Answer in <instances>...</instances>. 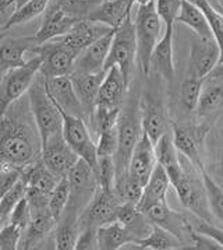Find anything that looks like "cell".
Masks as SVG:
<instances>
[{
    "instance_id": "1",
    "label": "cell",
    "mask_w": 223,
    "mask_h": 250,
    "mask_svg": "<svg viewBox=\"0 0 223 250\" xmlns=\"http://www.w3.org/2000/svg\"><path fill=\"white\" fill-rule=\"evenodd\" d=\"M41 158V136L25 94L0 118V164L24 170Z\"/></svg>"
},
{
    "instance_id": "2",
    "label": "cell",
    "mask_w": 223,
    "mask_h": 250,
    "mask_svg": "<svg viewBox=\"0 0 223 250\" xmlns=\"http://www.w3.org/2000/svg\"><path fill=\"white\" fill-rule=\"evenodd\" d=\"M144 133L142 129L141 104L137 94L131 92L123 104L120 118L117 122V151L114 154L116 182L114 188L122 185L129 176V162L137 143Z\"/></svg>"
},
{
    "instance_id": "3",
    "label": "cell",
    "mask_w": 223,
    "mask_h": 250,
    "mask_svg": "<svg viewBox=\"0 0 223 250\" xmlns=\"http://www.w3.org/2000/svg\"><path fill=\"white\" fill-rule=\"evenodd\" d=\"M134 24L137 37V64L140 70L148 76L151 73L153 49L163 35V22L155 7V0L137 7Z\"/></svg>"
},
{
    "instance_id": "4",
    "label": "cell",
    "mask_w": 223,
    "mask_h": 250,
    "mask_svg": "<svg viewBox=\"0 0 223 250\" xmlns=\"http://www.w3.org/2000/svg\"><path fill=\"white\" fill-rule=\"evenodd\" d=\"M27 95L43 146L52 137L63 133V116L60 109L46 91L45 77L42 76L41 71L32 81Z\"/></svg>"
},
{
    "instance_id": "5",
    "label": "cell",
    "mask_w": 223,
    "mask_h": 250,
    "mask_svg": "<svg viewBox=\"0 0 223 250\" xmlns=\"http://www.w3.org/2000/svg\"><path fill=\"white\" fill-rule=\"evenodd\" d=\"M113 66H117L120 69L126 81L130 84L134 69L137 66V37L131 13H129L124 21L114 30V37L112 41L105 70H109Z\"/></svg>"
},
{
    "instance_id": "6",
    "label": "cell",
    "mask_w": 223,
    "mask_h": 250,
    "mask_svg": "<svg viewBox=\"0 0 223 250\" xmlns=\"http://www.w3.org/2000/svg\"><path fill=\"white\" fill-rule=\"evenodd\" d=\"M41 56L32 53L24 66L11 69L0 76V118L16 101L28 92L32 81L41 71Z\"/></svg>"
},
{
    "instance_id": "7",
    "label": "cell",
    "mask_w": 223,
    "mask_h": 250,
    "mask_svg": "<svg viewBox=\"0 0 223 250\" xmlns=\"http://www.w3.org/2000/svg\"><path fill=\"white\" fill-rule=\"evenodd\" d=\"M32 53L41 56V74L45 79L70 76L74 71V63L78 56L60 38H55L37 45L32 49Z\"/></svg>"
},
{
    "instance_id": "8",
    "label": "cell",
    "mask_w": 223,
    "mask_h": 250,
    "mask_svg": "<svg viewBox=\"0 0 223 250\" xmlns=\"http://www.w3.org/2000/svg\"><path fill=\"white\" fill-rule=\"evenodd\" d=\"M208 133H209V126L206 123H201V125L172 123L173 143L176 148L190 161V164L198 172L204 168L203 154Z\"/></svg>"
},
{
    "instance_id": "9",
    "label": "cell",
    "mask_w": 223,
    "mask_h": 250,
    "mask_svg": "<svg viewBox=\"0 0 223 250\" xmlns=\"http://www.w3.org/2000/svg\"><path fill=\"white\" fill-rule=\"evenodd\" d=\"M172 188L177 193L180 203L186 210L190 211L194 217L203 218L208 222H213L212 212L208 206V199H206L201 172L198 176L195 172L191 173L190 170L184 169L182 179L176 185H173Z\"/></svg>"
},
{
    "instance_id": "10",
    "label": "cell",
    "mask_w": 223,
    "mask_h": 250,
    "mask_svg": "<svg viewBox=\"0 0 223 250\" xmlns=\"http://www.w3.org/2000/svg\"><path fill=\"white\" fill-rule=\"evenodd\" d=\"M67 179L70 183V200L67 208L81 214L98 189L95 169L87 161L80 158L70 169Z\"/></svg>"
},
{
    "instance_id": "11",
    "label": "cell",
    "mask_w": 223,
    "mask_h": 250,
    "mask_svg": "<svg viewBox=\"0 0 223 250\" xmlns=\"http://www.w3.org/2000/svg\"><path fill=\"white\" fill-rule=\"evenodd\" d=\"M61 116H63V137L81 160L87 161L93 169H96L98 165L96 143H93L92 140L88 123L82 118L73 116L64 112H61Z\"/></svg>"
},
{
    "instance_id": "12",
    "label": "cell",
    "mask_w": 223,
    "mask_h": 250,
    "mask_svg": "<svg viewBox=\"0 0 223 250\" xmlns=\"http://www.w3.org/2000/svg\"><path fill=\"white\" fill-rule=\"evenodd\" d=\"M122 201L116 196L114 191L103 190L98 188L92 200L88 203L85 210L80 215L81 228L84 227H93L99 228L105 224L116 221L117 210Z\"/></svg>"
},
{
    "instance_id": "13",
    "label": "cell",
    "mask_w": 223,
    "mask_h": 250,
    "mask_svg": "<svg viewBox=\"0 0 223 250\" xmlns=\"http://www.w3.org/2000/svg\"><path fill=\"white\" fill-rule=\"evenodd\" d=\"M81 19L69 14L56 0H52L46 11L43 13L41 27L35 32V35H32V40L35 41L37 45H41L57 37H63Z\"/></svg>"
},
{
    "instance_id": "14",
    "label": "cell",
    "mask_w": 223,
    "mask_h": 250,
    "mask_svg": "<svg viewBox=\"0 0 223 250\" xmlns=\"http://www.w3.org/2000/svg\"><path fill=\"white\" fill-rule=\"evenodd\" d=\"M78 160L80 157L69 146V143L63 137V133L52 137L42 146V161L60 179L69 175L70 169Z\"/></svg>"
},
{
    "instance_id": "15",
    "label": "cell",
    "mask_w": 223,
    "mask_h": 250,
    "mask_svg": "<svg viewBox=\"0 0 223 250\" xmlns=\"http://www.w3.org/2000/svg\"><path fill=\"white\" fill-rule=\"evenodd\" d=\"M221 59V50L213 38H200L195 35L190 49V76L205 79L212 73Z\"/></svg>"
},
{
    "instance_id": "16",
    "label": "cell",
    "mask_w": 223,
    "mask_h": 250,
    "mask_svg": "<svg viewBox=\"0 0 223 250\" xmlns=\"http://www.w3.org/2000/svg\"><path fill=\"white\" fill-rule=\"evenodd\" d=\"M145 215L152 224L159 225L169 232H172L173 235H176L184 245L191 243V235L194 230L191 220H188L182 212L172 210L167 206V201L152 206L145 212Z\"/></svg>"
},
{
    "instance_id": "17",
    "label": "cell",
    "mask_w": 223,
    "mask_h": 250,
    "mask_svg": "<svg viewBox=\"0 0 223 250\" xmlns=\"http://www.w3.org/2000/svg\"><path fill=\"white\" fill-rule=\"evenodd\" d=\"M45 84H46V91L49 97L61 112L85 119L81 102L78 100V95L73 85L70 76L45 79Z\"/></svg>"
},
{
    "instance_id": "18",
    "label": "cell",
    "mask_w": 223,
    "mask_h": 250,
    "mask_svg": "<svg viewBox=\"0 0 223 250\" xmlns=\"http://www.w3.org/2000/svg\"><path fill=\"white\" fill-rule=\"evenodd\" d=\"M156 164L158 161L155 155V144L144 131L129 162V176L145 186L151 178V173L155 169Z\"/></svg>"
},
{
    "instance_id": "19",
    "label": "cell",
    "mask_w": 223,
    "mask_h": 250,
    "mask_svg": "<svg viewBox=\"0 0 223 250\" xmlns=\"http://www.w3.org/2000/svg\"><path fill=\"white\" fill-rule=\"evenodd\" d=\"M129 83L126 81L123 73L117 66H113L106 70L105 79L102 81L101 88L96 98V106L109 108V109H120L127 98Z\"/></svg>"
},
{
    "instance_id": "20",
    "label": "cell",
    "mask_w": 223,
    "mask_h": 250,
    "mask_svg": "<svg viewBox=\"0 0 223 250\" xmlns=\"http://www.w3.org/2000/svg\"><path fill=\"white\" fill-rule=\"evenodd\" d=\"M114 37V30L109 31L99 40H96L90 46L80 52L74 63V71L80 73H102L111 52L112 41Z\"/></svg>"
},
{
    "instance_id": "21",
    "label": "cell",
    "mask_w": 223,
    "mask_h": 250,
    "mask_svg": "<svg viewBox=\"0 0 223 250\" xmlns=\"http://www.w3.org/2000/svg\"><path fill=\"white\" fill-rule=\"evenodd\" d=\"M105 74H106V71H102V73L73 71L70 74L73 85L78 95V100L81 102L87 123L90 122L91 116L95 112V108H96V98H98V92L101 88L102 81L105 79Z\"/></svg>"
},
{
    "instance_id": "22",
    "label": "cell",
    "mask_w": 223,
    "mask_h": 250,
    "mask_svg": "<svg viewBox=\"0 0 223 250\" xmlns=\"http://www.w3.org/2000/svg\"><path fill=\"white\" fill-rule=\"evenodd\" d=\"M57 221L52 215L49 207L31 208V221L28 227L24 229L21 235L20 248L19 249H34L45 238L55 230Z\"/></svg>"
},
{
    "instance_id": "23",
    "label": "cell",
    "mask_w": 223,
    "mask_h": 250,
    "mask_svg": "<svg viewBox=\"0 0 223 250\" xmlns=\"http://www.w3.org/2000/svg\"><path fill=\"white\" fill-rule=\"evenodd\" d=\"M37 46L32 37L9 38L0 41V76L6 71L21 67L27 63V55Z\"/></svg>"
},
{
    "instance_id": "24",
    "label": "cell",
    "mask_w": 223,
    "mask_h": 250,
    "mask_svg": "<svg viewBox=\"0 0 223 250\" xmlns=\"http://www.w3.org/2000/svg\"><path fill=\"white\" fill-rule=\"evenodd\" d=\"M114 30L111 27H106L103 24L95 22L88 19H81L66 35L57 37L60 38L71 50H74L77 55H80L82 49L90 46L96 40H99L109 31Z\"/></svg>"
},
{
    "instance_id": "25",
    "label": "cell",
    "mask_w": 223,
    "mask_h": 250,
    "mask_svg": "<svg viewBox=\"0 0 223 250\" xmlns=\"http://www.w3.org/2000/svg\"><path fill=\"white\" fill-rule=\"evenodd\" d=\"M156 98L145 101V105H142V129L148 134L153 144L172 129V125L167 119L166 109L161 101H155Z\"/></svg>"
},
{
    "instance_id": "26",
    "label": "cell",
    "mask_w": 223,
    "mask_h": 250,
    "mask_svg": "<svg viewBox=\"0 0 223 250\" xmlns=\"http://www.w3.org/2000/svg\"><path fill=\"white\" fill-rule=\"evenodd\" d=\"M179 154L180 152L177 151L174 143H173L172 129H170L155 144V155H156L158 164L169 175L172 186L182 179V176L184 175V168L182 167V161L179 158Z\"/></svg>"
},
{
    "instance_id": "27",
    "label": "cell",
    "mask_w": 223,
    "mask_h": 250,
    "mask_svg": "<svg viewBox=\"0 0 223 250\" xmlns=\"http://www.w3.org/2000/svg\"><path fill=\"white\" fill-rule=\"evenodd\" d=\"M170 186H172V183L169 179V175L159 164H156L155 169L151 173V178L144 186L141 200L137 206L138 210L145 214L155 204L166 203L167 191H169Z\"/></svg>"
},
{
    "instance_id": "28",
    "label": "cell",
    "mask_w": 223,
    "mask_h": 250,
    "mask_svg": "<svg viewBox=\"0 0 223 250\" xmlns=\"http://www.w3.org/2000/svg\"><path fill=\"white\" fill-rule=\"evenodd\" d=\"M174 27H166L158 45L151 56V71L161 76L162 79L172 83L174 77V63H173V32Z\"/></svg>"
},
{
    "instance_id": "29",
    "label": "cell",
    "mask_w": 223,
    "mask_h": 250,
    "mask_svg": "<svg viewBox=\"0 0 223 250\" xmlns=\"http://www.w3.org/2000/svg\"><path fill=\"white\" fill-rule=\"evenodd\" d=\"M134 4L130 0H103L101 4L88 14V20L103 24L111 28H117L129 13H131Z\"/></svg>"
},
{
    "instance_id": "30",
    "label": "cell",
    "mask_w": 223,
    "mask_h": 250,
    "mask_svg": "<svg viewBox=\"0 0 223 250\" xmlns=\"http://www.w3.org/2000/svg\"><path fill=\"white\" fill-rule=\"evenodd\" d=\"M80 212L66 208L55 228V248L59 250H74L80 236Z\"/></svg>"
},
{
    "instance_id": "31",
    "label": "cell",
    "mask_w": 223,
    "mask_h": 250,
    "mask_svg": "<svg viewBox=\"0 0 223 250\" xmlns=\"http://www.w3.org/2000/svg\"><path fill=\"white\" fill-rule=\"evenodd\" d=\"M135 238L122 222L113 221L98 228V249L119 250L126 245H135Z\"/></svg>"
},
{
    "instance_id": "32",
    "label": "cell",
    "mask_w": 223,
    "mask_h": 250,
    "mask_svg": "<svg viewBox=\"0 0 223 250\" xmlns=\"http://www.w3.org/2000/svg\"><path fill=\"white\" fill-rule=\"evenodd\" d=\"M21 178L25 182L27 188L39 190L42 193H46V194H51L53 189L56 188V185L59 183V180H60V178H57L45 165V162L42 161V158L22 170V176Z\"/></svg>"
},
{
    "instance_id": "33",
    "label": "cell",
    "mask_w": 223,
    "mask_h": 250,
    "mask_svg": "<svg viewBox=\"0 0 223 250\" xmlns=\"http://www.w3.org/2000/svg\"><path fill=\"white\" fill-rule=\"evenodd\" d=\"M177 22L187 25L200 38H213L212 30H211V25L208 22L205 13L198 6H195L187 0H183L182 10L179 13Z\"/></svg>"
},
{
    "instance_id": "34",
    "label": "cell",
    "mask_w": 223,
    "mask_h": 250,
    "mask_svg": "<svg viewBox=\"0 0 223 250\" xmlns=\"http://www.w3.org/2000/svg\"><path fill=\"white\" fill-rule=\"evenodd\" d=\"M135 248L144 250H176L183 249L186 246L172 232L152 224V229L149 232V235L140 240L135 245Z\"/></svg>"
},
{
    "instance_id": "35",
    "label": "cell",
    "mask_w": 223,
    "mask_h": 250,
    "mask_svg": "<svg viewBox=\"0 0 223 250\" xmlns=\"http://www.w3.org/2000/svg\"><path fill=\"white\" fill-rule=\"evenodd\" d=\"M223 108V83L208 81L201 92L197 105V115L200 118H209Z\"/></svg>"
},
{
    "instance_id": "36",
    "label": "cell",
    "mask_w": 223,
    "mask_h": 250,
    "mask_svg": "<svg viewBox=\"0 0 223 250\" xmlns=\"http://www.w3.org/2000/svg\"><path fill=\"white\" fill-rule=\"evenodd\" d=\"M52 0H30L27 1L25 4H22L21 7L16 9L13 11L9 20L4 22L3 27H0L1 30L7 31L10 30L11 27H16V25H22V24H27L34 19H37L38 16L43 14L48 6L51 4Z\"/></svg>"
},
{
    "instance_id": "37",
    "label": "cell",
    "mask_w": 223,
    "mask_h": 250,
    "mask_svg": "<svg viewBox=\"0 0 223 250\" xmlns=\"http://www.w3.org/2000/svg\"><path fill=\"white\" fill-rule=\"evenodd\" d=\"M201 172L205 193L208 199V206L212 212L213 220H216L223 228V189L219 186V183L209 175V172L204 167Z\"/></svg>"
},
{
    "instance_id": "38",
    "label": "cell",
    "mask_w": 223,
    "mask_h": 250,
    "mask_svg": "<svg viewBox=\"0 0 223 250\" xmlns=\"http://www.w3.org/2000/svg\"><path fill=\"white\" fill-rule=\"evenodd\" d=\"M120 109H109V108H102V106H96L95 112L90 119V126H91L92 131L96 134V137L106 130H112L117 126V122L120 118Z\"/></svg>"
},
{
    "instance_id": "39",
    "label": "cell",
    "mask_w": 223,
    "mask_h": 250,
    "mask_svg": "<svg viewBox=\"0 0 223 250\" xmlns=\"http://www.w3.org/2000/svg\"><path fill=\"white\" fill-rule=\"evenodd\" d=\"M69 200H70V183L67 176H64L59 180V183L56 185V188L49 196V210L55 217V220H60L69 206Z\"/></svg>"
},
{
    "instance_id": "40",
    "label": "cell",
    "mask_w": 223,
    "mask_h": 250,
    "mask_svg": "<svg viewBox=\"0 0 223 250\" xmlns=\"http://www.w3.org/2000/svg\"><path fill=\"white\" fill-rule=\"evenodd\" d=\"M205 81L188 76L187 79H184L180 85V102H182L183 108L187 110H195L198 101L203 92V85Z\"/></svg>"
},
{
    "instance_id": "41",
    "label": "cell",
    "mask_w": 223,
    "mask_h": 250,
    "mask_svg": "<svg viewBox=\"0 0 223 250\" xmlns=\"http://www.w3.org/2000/svg\"><path fill=\"white\" fill-rule=\"evenodd\" d=\"M96 180L98 188L103 190L114 191V182H116V165L113 157H98L96 165Z\"/></svg>"
},
{
    "instance_id": "42",
    "label": "cell",
    "mask_w": 223,
    "mask_h": 250,
    "mask_svg": "<svg viewBox=\"0 0 223 250\" xmlns=\"http://www.w3.org/2000/svg\"><path fill=\"white\" fill-rule=\"evenodd\" d=\"M25 191H27V185L21 178L10 190L4 193V196L0 199V214L4 220L9 222L11 211L14 210V207L19 204L21 199L25 197Z\"/></svg>"
},
{
    "instance_id": "43",
    "label": "cell",
    "mask_w": 223,
    "mask_h": 250,
    "mask_svg": "<svg viewBox=\"0 0 223 250\" xmlns=\"http://www.w3.org/2000/svg\"><path fill=\"white\" fill-rule=\"evenodd\" d=\"M183 0H155V7L162 20L165 28L174 27L179 13L182 10Z\"/></svg>"
},
{
    "instance_id": "44",
    "label": "cell",
    "mask_w": 223,
    "mask_h": 250,
    "mask_svg": "<svg viewBox=\"0 0 223 250\" xmlns=\"http://www.w3.org/2000/svg\"><path fill=\"white\" fill-rule=\"evenodd\" d=\"M64 10L69 14L78 17V19H87L92 10H95L103 0H56Z\"/></svg>"
},
{
    "instance_id": "45",
    "label": "cell",
    "mask_w": 223,
    "mask_h": 250,
    "mask_svg": "<svg viewBox=\"0 0 223 250\" xmlns=\"http://www.w3.org/2000/svg\"><path fill=\"white\" fill-rule=\"evenodd\" d=\"M204 13L208 19V22L211 25V30H212V37L213 40L216 41L219 50H221V59L219 63H223V13L218 10L212 3L204 9Z\"/></svg>"
},
{
    "instance_id": "46",
    "label": "cell",
    "mask_w": 223,
    "mask_h": 250,
    "mask_svg": "<svg viewBox=\"0 0 223 250\" xmlns=\"http://www.w3.org/2000/svg\"><path fill=\"white\" fill-rule=\"evenodd\" d=\"M116 151H117V126L112 130L101 133L96 141L98 157H114Z\"/></svg>"
},
{
    "instance_id": "47",
    "label": "cell",
    "mask_w": 223,
    "mask_h": 250,
    "mask_svg": "<svg viewBox=\"0 0 223 250\" xmlns=\"http://www.w3.org/2000/svg\"><path fill=\"white\" fill-rule=\"evenodd\" d=\"M22 230L7 222L0 229V250H16L20 248Z\"/></svg>"
},
{
    "instance_id": "48",
    "label": "cell",
    "mask_w": 223,
    "mask_h": 250,
    "mask_svg": "<svg viewBox=\"0 0 223 250\" xmlns=\"http://www.w3.org/2000/svg\"><path fill=\"white\" fill-rule=\"evenodd\" d=\"M191 225L195 232L201 233L204 236H208L209 239H212L215 243H218L223 249V228L213 225V222H208V221L203 220L195 217L194 221H191Z\"/></svg>"
},
{
    "instance_id": "49",
    "label": "cell",
    "mask_w": 223,
    "mask_h": 250,
    "mask_svg": "<svg viewBox=\"0 0 223 250\" xmlns=\"http://www.w3.org/2000/svg\"><path fill=\"white\" fill-rule=\"evenodd\" d=\"M30 221H31L30 204H28L27 197H24V199H21V200L19 201V204L14 207V210L11 211L9 222L13 224V225H16V227H19V228L24 232V229L28 227Z\"/></svg>"
},
{
    "instance_id": "50",
    "label": "cell",
    "mask_w": 223,
    "mask_h": 250,
    "mask_svg": "<svg viewBox=\"0 0 223 250\" xmlns=\"http://www.w3.org/2000/svg\"><path fill=\"white\" fill-rule=\"evenodd\" d=\"M22 170L0 164V199L21 179Z\"/></svg>"
},
{
    "instance_id": "51",
    "label": "cell",
    "mask_w": 223,
    "mask_h": 250,
    "mask_svg": "<svg viewBox=\"0 0 223 250\" xmlns=\"http://www.w3.org/2000/svg\"><path fill=\"white\" fill-rule=\"evenodd\" d=\"M77 250L98 249V228L84 227L80 230V236L77 240Z\"/></svg>"
},
{
    "instance_id": "52",
    "label": "cell",
    "mask_w": 223,
    "mask_h": 250,
    "mask_svg": "<svg viewBox=\"0 0 223 250\" xmlns=\"http://www.w3.org/2000/svg\"><path fill=\"white\" fill-rule=\"evenodd\" d=\"M205 81H216L223 83V63H218V66L212 70V73L205 79Z\"/></svg>"
},
{
    "instance_id": "53",
    "label": "cell",
    "mask_w": 223,
    "mask_h": 250,
    "mask_svg": "<svg viewBox=\"0 0 223 250\" xmlns=\"http://www.w3.org/2000/svg\"><path fill=\"white\" fill-rule=\"evenodd\" d=\"M218 160H219V167L223 175V122L221 125V136H219V151H218Z\"/></svg>"
},
{
    "instance_id": "54",
    "label": "cell",
    "mask_w": 223,
    "mask_h": 250,
    "mask_svg": "<svg viewBox=\"0 0 223 250\" xmlns=\"http://www.w3.org/2000/svg\"><path fill=\"white\" fill-rule=\"evenodd\" d=\"M187 1H190V3H193L195 6H198L201 10H204L205 7H208L209 4H211V1L209 0H187Z\"/></svg>"
},
{
    "instance_id": "55",
    "label": "cell",
    "mask_w": 223,
    "mask_h": 250,
    "mask_svg": "<svg viewBox=\"0 0 223 250\" xmlns=\"http://www.w3.org/2000/svg\"><path fill=\"white\" fill-rule=\"evenodd\" d=\"M13 4V0H0V13L6 11Z\"/></svg>"
},
{
    "instance_id": "56",
    "label": "cell",
    "mask_w": 223,
    "mask_h": 250,
    "mask_svg": "<svg viewBox=\"0 0 223 250\" xmlns=\"http://www.w3.org/2000/svg\"><path fill=\"white\" fill-rule=\"evenodd\" d=\"M27 1H30V0H13L14 9H19V7H21L22 4H25Z\"/></svg>"
},
{
    "instance_id": "57",
    "label": "cell",
    "mask_w": 223,
    "mask_h": 250,
    "mask_svg": "<svg viewBox=\"0 0 223 250\" xmlns=\"http://www.w3.org/2000/svg\"><path fill=\"white\" fill-rule=\"evenodd\" d=\"M149 1H152V0H130V3L131 4H137V6H140V4H147V3H149Z\"/></svg>"
},
{
    "instance_id": "58",
    "label": "cell",
    "mask_w": 223,
    "mask_h": 250,
    "mask_svg": "<svg viewBox=\"0 0 223 250\" xmlns=\"http://www.w3.org/2000/svg\"><path fill=\"white\" fill-rule=\"evenodd\" d=\"M4 37H7V31H4V30H1V28H0V41L3 40Z\"/></svg>"
},
{
    "instance_id": "59",
    "label": "cell",
    "mask_w": 223,
    "mask_h": 250,
    "mask_svg": "<svg viewBox=\"0 0 223 250\" xmlns=\"http://www.w3.org/2000/svg\"><path fill=\"white\" fill-rule=\"evenodd\" d=\"M6 224H7V221L4 220V218L1 217V214H0V229H1V227H3V225H6Z\"/></svg>"
}]
</instances>
